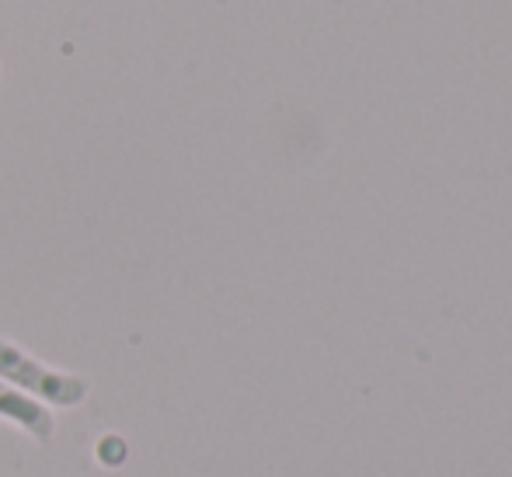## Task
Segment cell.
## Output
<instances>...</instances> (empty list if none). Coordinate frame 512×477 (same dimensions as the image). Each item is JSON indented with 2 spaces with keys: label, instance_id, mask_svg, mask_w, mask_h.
I'll list each match as a JSON object with an SVG mask.
<instances>
[{
  "label": "cell",
  "instance_id": "obj_4",
  "mask_svg": "<svg viewBox=\"0 0 512 477\" xmlns=\"http://www.w3.org/2000/svg\"><path fill=\"white\" fill-rule=\"evenodd\" d=\"M0 81H4V70H0Z\"/></svg>",
  "mask_w": 512,
  "mask_h": 477
},
{
  "label": "cell",
  "instance_id": "obj_1",
  "mask_svg": "<svg viewBox=\"0 0 512 477\" xmlns=\"http://www.w3.org/2000/svg\"><path fill=\"white\" fill-rule=\"evenodd\" d=\"M0 380L18 387L21 394L42 401L46 408H77L91 394V383L81 373L46 366L42 359L18 349L11 338H0Z\"/></svg>",
  "mask_w": 512,
  "mask_h": 477
},
{
  "label": "cell",
  "instance_id": "obj_3",
  "mask_svg": "<svg viewBox=\"0 0 512 477\" xmlns=\"http://www.w3.org/2000/svg\"><path fill=\"white\" fill-rule=\"evenodd\" d=\"M95 453H98V464H105V467H119V464H126L129 446H126V439H122V436H115V432H105V436L98 439Z\"/></svg>",
  "mask_w": 512,
  "mask_h": 477
},
{
  "label": "cell",
  "instance_id": "obj_2",
  "mask_svg": "<svg viewBox=\"0 0 512 477\" xmlns=\"http://www.w3.org/2000/svg\"><path fill=\"white\" fill-rule=\"evenodd\" d=\"M0 418L11 422L14 429H21L25 436H32L35 443H49L56 436V418L53 411L46 408L42 401L35 397L21 394L18 387L0 380Z\"/></svg>",
  "mask_w": 512,
  "mask_h": 477
}]
</instances>
